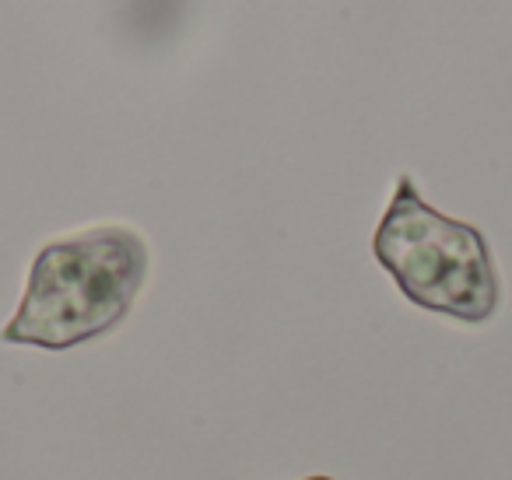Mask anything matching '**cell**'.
<instances>
[{
    "instance_id": "1",
    "label": "cell",
    "mask_w": 512,
    "mask_h": 480,
    "mask_svg": "<svg viewBox=\"0 0 512 480\" xmlns=\"http://www.w3.org/2000/svg\"><path fill=\"white\" fill-rule=\"evenodd\" d=\"M148 281V246L134 228L102 225L57 239L32 260L25 295L4 344L67 351L88 344L127 319Z\"/></svg>"
},
{
    "instance_id": "2",
    "label": "cell",
    "mask_w": 512,
    "mask_h": 480,
    "mask_svg": "<svg viewBox=\"0 0 512 480\" xmlns=\"http://www.w3.org/2000/svg\"><path fill=\"white\" fill-rule=\"evenodd\" d=\"M372 253L418 309L470 326L495 316L502 291L488 239L467 221L435 211L411 176L397 179V190L372 235Z\"/></svg>"
},
{
    "instance_id": "3",
    "label": "cell",
    "mask_w": 512,
    "mask_h": 480,
    "mask_svg": "<svg viewBox=\"0 0 512 480\" xmlns=\"http://www.w3.org/2000/svg\"><path fill=\"white\" fill-rule=\"evenodd\" d=\"M302 480H334V477H302Z\"/></svg>"
}]
</instances>
